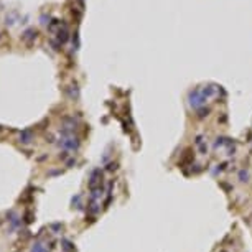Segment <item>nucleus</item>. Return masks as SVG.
<instances>
[{
    "instance_id": "nucleus-1",
    "label": "nucleus",
    "mask_w": 252,
    "mask_h": 252,
    "mask_svg": "<svg viewBox=\"0 0 252 252\" xmlns=\"http://www.w3.org/2000/svg\"><path fill=\"white\" fill-rule=\"evenodd\" d=\"M61 145L65 147V148H68V150H76L78 147H79V144H78V140H76V138H73V137L63 138V140H61Z\"/></svg>"
},
{
    "instance_id": "nucleus-2",
    "label": "nucleus",
    "mask_w": 252,
    "mask_h": 252,
    "mask_svg": "<svg viewBox=\"0 0 252 252\" xmlns=\"http://www.w3.org/2000/svg\"><path fill=\"white\" fill-rule=\"evenodd\" d=\"M30 140H31V132L25 130V132H22V134H20V142H23V144H28Z\"/></svg>"
},
{
    "instance_id": "nucleus-3",
    "label": "nucleus",
    "mask_w": 252,
    "mask_h": 252,
    "mask_svg": "<svg viewBox=\"0 0 252 252\" xmlns=\"http://www.w3.org/2000/svg\"><path fill=\"white\" fill-rule=\"evenodd\" d=\"M31 252H48L46 249H45V246L41 242H36L35 246L31 247Z\"/></svg>"
}]
</instances>
